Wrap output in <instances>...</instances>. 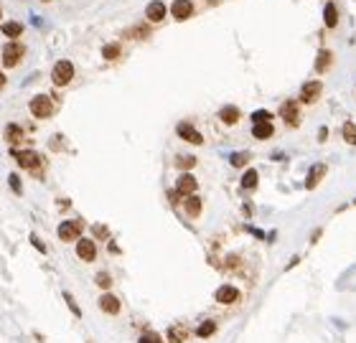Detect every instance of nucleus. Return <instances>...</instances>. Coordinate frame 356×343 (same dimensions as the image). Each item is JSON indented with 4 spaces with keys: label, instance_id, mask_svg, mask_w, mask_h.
<instances>
[{
    "label": "nucleus",
    "instance_id": "14",
    "mask_svg": "<svg viewBox=\"0 0 356 343\" xmlns=\"http://www.w3.org/2000/svg\"><path fill=\"white\" fill-rule=\"evenodd\" d=\"M216 331H219V323L214 320V318H206V320H201L199 326H196V338H201V341H206V338H212L216 336Z\"/></svg>",
    "mask_w": 356,
    "mask_h": 343
},
{
    "label": "nucleus",
    "instance_id": "26",
    "mask_svg": "<svg viewBox=\"0 0 356 343\" xmlns=\"http://www.w3.org/2000/svg\"><path fill=\"white\" fill-rule=\"evenodd\" d=\"M61 297H64V303H67V308H69L71 313H74V318H76V320H81V315H84V313H81V308L76 305V300H74V295H71L69 290H64V292H61Z\"/></svg>",
    "mask_w": 356,
    "mask_h": 343
},
{
    "label": "nucleus",
    "instance_id": "23",
    "mask_svg": "<svg viewBox=\"0 0 356 343\" xmlns=\"http://www.w3.org/2000/svg\"><path fill=\"white\" fill-rule=\"evenodd\" d=\"M94 285H97L102 292H110V290H112V285H115V280H112V274H110V272H104V270H102V272L94 274Z\"/></svg>",
    "mask_w": 356,
    "mask_h": 343
},
{
    "label": "nucleus",
    "instance_id": "16",
    "mask_svg": "<svg viewBox=\"0 0 356 343\" xmlns=\"http://www.w3.org/2000/svg\"><path fill=\"white\" fill-rule=\"evenodd\" d=\"M239 117H242V112H239V107H234V104H226V107H221L219 110V120L224 122V125H237L239 122Z\"/></svg>",
    "mask_w": 356,
    "mask_h": 343
},
{
    "label": "nucleus",
    "instance_id": "34",
    "mask_svg": "<svg viewBox=\"0 0 356 343\" xmlns=\"http://www.w3.org/2000/svg\"><path fill=\"white\" fill-rule=\"evenodd\" d=\"M8 186H10V188H13V191H15L18 196L23 194V186H20V178H18L15 173H10V176H8Z\"/></svg>",
    "mask_w": 356,
    "mask_h": 343
},
{
    "label": "nucleus",
    "instance_id": "32",
    "mask_svg": "<svg viewBox=\"0 0 356 343\" xmlns=\"http://www.w3.org/2000/svg\"><path fill=\"white\" fill-rule=\"evenodd\" d=\"M138 343H163V338H160L155 331H145L140 338H138Z\"/></svg>",
    "mask_w": 356,
    "mask_h": 343
},
{
    "label": "nucleus",
    "instance_id": "24",
    "mask_svg": "<svg viewBox=\"0 0 356 343\" xmlns=\"http://www.w3.org/2000/svg\"><path fill=\"white\" fill-rule=\"evenodd\" d=\"M323 18H326V26H328V28H336V23H339V10H336L333 3H326Z\"/></svg>",
    "mask_w": 356,
    "mask_h": 343
},
{
    "label": "nucleus",
    "instance_id": "2",
    "mask_svg": "<svg viewBox=\"0 0 356 343\" xmlns=\"http://www.w3.org/2000/svg\"><path fill=\"white\" fill-rule=\"evenodd\" d=\"M214 300L219 303V305H239L242 303V290L237 287V285H219L216 290H214Z\"/></svg>",
    "mask_w": 356,
    "mask_h": 343
},
{
    "label": "nucleus",
    "instance_id": "28",
    "mask_svg": "<svg viewBox=\"0 0 356 343\" xmlns=\"http://www.w3.org/2000/svg\"><path fill=\"white\" fill-rule=\"evenodd\" d=\"M341 135H344V140H346L349 145H356V122H344Z\"/></svg>",
    "mask_w": 356,
    "mask_h": 343
},
{
    "label": "nucleus",
    "instance_id": "7",
    "mask_svg": "<svg viewBox=\"0 0 356 343\" xmlns=\"http://www.w3.org/2000/svg\"><path fill=\"white\" fill-rule=\"evenodd\" d=\"M23 54H26V49H23V44H8L5 49H3V67L8 69H15L20 64V59H23Z\"/></svg>",
    "mask_w": 356,
    "mask_h": 343
},
{
    "label": "nucleus",
    "instance_id": "12",
    "mask_svg": "<svg viewBox=\"0 0 356 343\" xmlns=\"http://www.w3.org/2000/svg\"><path fill=\"white\" fill-rule=\"evenodd\" d=\"M189 336H191V331H189V326H186V323H173V326L165 331V338H168V343H186V341H189Z\"/></svg>",
    "mask_w": 356,
    "mask_h": 343
},
{
    "label": "nucleus",
    "instance_id": "29",
    "mask_svg": "<svg viewBox=\"0 0 356 343\" xmlns=\"http://www.w3.org/2000/svg\"><path fill=\"white\" fill-rule=\"evenodd\" d=\"M194 165H196V158H194V155H176V168L191 170Z\"/></svg>",
    "mask_w": 356,
    "mask_h": 343
},
{
    "label": "nucleus",
    "instance_id": "4",
    "mask_svg": "<svg viewBox=\"0 0 356 343\" xmlns=\"http://www.w3.org/2000/svg\"><path fill=\"white\" fill-rule=\"evenodd\" d=\"M97 305H99V310H102L104 315H110V318H115V315L122 313V303H120V297H117L112 290H110V292H102L99 300H97Z\"/></svg>",
    "mask_w": 356,
    "mask_h": 343
},
{
    "label": "nucleus",
    "instance_id": "3",
    "mask_svg": "<svg viewBox=\"0 0 356 343\" xmlns=\"http://www.w3.org/2000/svg\"><path fill=\"white\" fill-rule=\"evenodd\" d=\"M28 110H31L33 117L49 120V117L54 115V102H51V97H46V94H36V97L28 102Z\"/></svg>",
    "mask_w": 356,
    "mask_h": 343
},
{
    "label": "nucleus",
    "instance_id": "21",
    "mask_svg": "<svg viewBox=\"0 0 356 343\" xmlns=\"http://www.w3.org/2000/svg\"><path fill=\"white\" fill-rule=\"evenodd\" d=\"M257 183H260V173H257L255 168H249V170H244V176H242V181H239V186H242L244 191H255V188H257Z\"/></svg>",
    "mask_w": 356,
    "mask_h": 343
},
{
    "label": "nucleus",
    "instance_id": "10",
    "mask_svg": "<svg viewBox=\"0 0 356 343\" xmlns=\"http://www.w3.org/2000/svg\"><path fill=\"white\" fill-rule=\"evenodd\" d=\"M176 135L181 140H186V142H191V145H204V135L189 122H178L176 125Z\"/></svg>",
    "mask_w": 356,
    "mask_h": 343
},
{
    "label": "nucleus",
    "instance_id": "33",
    "mask_svg": "<svg viewBox=\"0 0 356 343\" xmlns=\"http://www.w3.org/2000/svg\"><path fill=\"white\" fill-rule=\"evenodd\" d=\"M252 122H273V115L267 110H257L252 112Z\"/></svg>",
    "mask_w": 356,
    "mask_h": 343
},
{
    "label": "nucleus",
    "instance_id": "22",
    "mask_svg": "<svg viewBox=\"0 0 356 343\" xmlns=\"http://www.w3.org/2000/svg\"><path fill=\"white\" fill-rule=\"evenodd\" d=\"M5 140H8V145L13 147V145H20V140H23V130H20V125H5Z\"/></svg>",
    "mask_w": 356,
    "mask_h": 343
},
{
    "label": "nucleus",
    "instance_id": "15",
    "mask_svg": "<svg viewBox=\"0 0 356 343\" xmlns=\"http://www.w3.org/2000/svg\"><path fill=\"white\" fill-rule=\"evenodd\" d=\"M201 208H204V204H201V199H199L196 194L183 199V211H186L189 219H199V216H201Z\"/></svg>",
    "mask_w": 356,
    "mask_h": 343
},
{
    "label": "nucleus",
    "instance_id": "9",
    "mask_svg": "<svg viewBox=\"0 0 356 343\" xmlns=\"http://www.w3.org/2000/svg\"><path fill=\"white\" fill-rule=\"evenodd\" d=\"M76 257L81 262H94L97 260V242L94 239H87V237L76 239Z\"/></svg>",
    "mask_w": 356,
    "mask_h": 343
},
{
    "label": "nucleus",
    "instance_id": "40",
    "mask_svg": "<svg viewBox=\"0 0 356 343\" xmlns=\"http://www.w3.org/2000/svg\"><path fill=\"white\" fill-rule=\"evenodd\" d=\"M87 343H92V341H87Z\"/></svg>",
    "mask_w": 356,
    "mask_h": 343
},
{
    "label": "nucleus",
    "instance_id": "19",
    "mask_svg": "<svg viewBox=\"0 0 356 343\" xmlns=\"http://www.w3.org/2000/svg\"><path fill=\"white\" fill-rule=\"evenodd\" d=\"M326 176V165L323 163H316L313 168H310V173H308V178H305V188L308 191H313L316 186H318V181Z\"/></svg>",
    "mask_w": 356,
    "mask_h": 343
},
{
    "label": "nucleus",
    "instance_id": "18",
    "mask_svg": "<svg viewBox=\"0 0 356 343\" xmlns=\"http://www.w3.org/2000/svg\"><path fill=\"white\" fill-rule=\"evenodd\" d=\"M273 135H275V125L273 122H252V137L270 140Z\"/></svg>",
    "mask_w": 356,
    "mask_h": 343
},
{
    "label": "nucleus",
    "instance_id": "11",
    "mask_svg": "<svg viewBox=\"0 0 356 343\" xmlns=\"http://www.w3.org/2000/svg\"><path fill=\"white\" fill-rule=\"evenodd\" d=\"M196 188H199V181H196L191 173H183V176L176 181V191H178V196H181V199L194 196V194H196Z\"/></svg>",
    "mask_w": 356,
    "mask_h": 343
},
{
    "label": "nucleus",
    "instance_id": "30",
    "mask_svg": "<svg viewBox=\"0 0 356 343\" xmlns=\"http://www.w3.org/2000/svg\"><path fill=\"white\" fill-rule=\"evenodd\" d=\"M20 31H23V26L20 23H3V33L5 36H10V38H15V36H20Z\"/></svg>",
    "mask_w": 356,
    "mask_h": 343
},
{
    "label": "nucleus",
    "instance_id": "39",
    "mask_svg": "<svg viewBox=\"0 0 356 343\" xmlns=\"http://www.w3.org/2000/svg\"><path fill=\"white\" fill-rule=\"evenodd\" d=\"M5 87V76H3V71H0V89Z\"/></svg>",
    "mask_w": 356,
    "mask_h": 343
},
{
    "label": "nucleus",
    "instance_id": "41",
    "mask_svg": "<svg viewBox=\"0 0 356 343\" xmlns=\"http://www.w3.org/2000/svg\"><path fill=\"white\" fill-rule=\"evenodd\" d=\"M354 204H356V201H354Z\"/></svg>",
    "mask_w": 356,
    "mask_h": 343
},
{
    "label": "nucleus",
    "instance_id": "25",
    "mask_svg": "<svg viewBox=\"0 0 356 343\" xmlns=\"http://www.w3.org/2000/svg\"><path fill=\"white\" fill-rule=\"evenodd\" d=\"M331 61H333L331 51H328V49H321L318 56H316V69H318V71H326V69L331 67Z\"/></svg>",
    "mask_w": 356,
    "mask_h": 343
},
{
    "label": "nucleus",
    "instance_id": "8",
    "mask_svg": "<svg viewBox=\"0 0 356 343\" xmlns=\"http://www.w3.org/2000/svg\"><path fill=\"white\" fill-rule=\"evenodd\" d=\"M81 229H84V224L81 221H61L59 224V239L61 242H74V239H81Z\"/></svg>",
    "mask_w": 356,
    "mask_h": 343
},
{
    "label": "nucleus",
    "instance_id": "27",
    "mask_svg": "<svg viewBox=\"0 0 356 343\" xmlns=\"http://www.w3.org/2000/svg\"><path fill=\"white\" fill-rule=\"evenodd\" d=\"M249 158H252V155H249L247 150H242V153H232V155H229V163H232L234 168H242V165L249 163Z\"/></svg>",
    "mask_w": 356,
    "mask_h": 343
},
{
    "label": "nucleus",
    "instance_id": "38",
    "mask_svg": "<svg viewBox=\"0 0 356 343\" xmlns=\"http://www.w3.org/2000/svg\"><path fill=\"white\" fill-rule=\"evenodd\" d=\"M298 262H300V257H292V260H290V262H287V267H285V270H292V267H295V265H298Z\"/></svg>",
    "mask_w": 356,
    "mask_h": 343
},
{
    "label": "nucleus",
    "instance_id": "37",
    "mask_svg": "<svg viewBox=\"0 0 356 343\" xmlns=\"http://www.w3.org/2000/svg\"><path fill=\"white\" fill-rule=\"evenodd\" d=\"M107 249H110V254H117V252H120V247H117L115 242H110V247H107Z\"/></svg>",
    "mask_w": 356,
    "mask_h": 343
},
{
    "label": "nucleus",
    "instance_id": "17",
    "mask_svg": "<svg viewBox=\"0 0 356 343\" xmlns=\"http://www.w3.org/2000/svg\"><path fill=\"white\" fill-rule=\"evenodd\" d=\"M171 13H173L176 20H186V18H191V13H194V3H191V0H176Z\"/></svg>",
    "mask_w": 356,
    "mask_h": 343
},
{
    "label": "nucleus",
    "instance_id": "5",
    "mask_svg": "<svg viewBox=\"0 0 356 343\" xmlns=\"http://www.w3.org/2000/svg\"><path fill=\"white\" fill-rule=\"evenodd\" d=\"M71 79H74V64L67 61V59L56 61V64H54V71H51V81H54L56 87H67Z\"/></svg>",
    "mask_w": 356,
    "mask_h": 343
},
{
    "label": "nucleus",
    "instance_id": "35",
    "mask_svg": "<svg viewBox=\"0 0 356 343\" xmlns=\"http://www.w3.org/2000/svg\"><path fill=\"white\" fill-rule=\"evenodd\" d=\"M31 244H33V247H36V249H38L41 254H46V244H44V242H41V239H38L36 234H31Z\"/></svg>",
    "mask_w": 356,
    "mask_h": 343
},
{
    "label": "nucleus",
    "instance_id": "31",
    "mask_svg": "<svg viewBox=\"0 0 356 343\" xmlns=\"http://www.w3.org/2000/svg\"><path fill=\"white\" fill-rule=\"evenodd\" d=\"M102 56H104V59H110V61H112V59H117V56H120V46H117V44H107V46L102 49Z\"/></svg>",
    "mask_w": 356,
    "mask_h": 343
},
{
    "label": "nucleus",
    "instance_id": "36",
    "mask_svg": "<svg viewBox=\"0 0 356 343\" xmlns=\"http://www.w3.org/2000/svg\"><path fill=\"white\" fill-rule=\"evenodd\" d=\"M94 237H99V239H107V237H110L107 226H97V229H94Z\"/></svg>",
    "mask_w": 356,
    "mask_h": 343
},
{
    "label": "nucleus",
    "instance_id": "20",
    "mask_svg": "<svg viewBox=\"0 0 356 343\" xmlns=\"http://www.w3.org/2000/svg\"><path fill=\"white\" fill-rule=\"evenodd\" d=\"M145 15H148V20H150V23H160V20H163V15H165V5L155 0V3H150V5H148Z\"/></svg>",
    "mask_w": 356,
    "mask_h": 343
},
{
    "label": "nucleus",
    "instance_id": "6",
    "mask_svg": "<svg viewBox=\"0 0 356 343\" xmlns=\"http://www.w3.org/2000/svg\"><path fill=\"white\" fill-rule=\"evenodd\" d=\"M280 117L285 120L287 127H298V125H300V104H298V99H287V102H283Z\"/></svg>",
    "mask_w": 356,
    "mask_h": 343
},
{
    "label": "nucleus",
    "instance_id": "13",
    "mask_svg": "<svg viewBox=\"0 0 356 343\" xmlns=\"http://www.w3.org/2000/svg\"><path fill=\"white\" fill-rule=\"evenodd\" d=\"M321 81H305L303 84V89H300V102L303 104H313L318 97H321Z\"/></svg>",
    "mask_w": 356,
    "mask_h": 343
},
{
    "label": "nucleus",
    "instance_id": "1",
    "mask_svg": "<svg viewBox=\"0 0 356 343\" xmlns=\"http://www.w3.org/2000/svg\"><path fill=\"white\" fill-rule=\"evenodd\" d=\"M10 155L15 158V163H18L23 170H28V173H33V176H41V173H44V160H41L38 153H33V150H13V147H10Z\"/></svg>",
    "mask_w": 356,
    "mask_h": 343
}]
</instances>
